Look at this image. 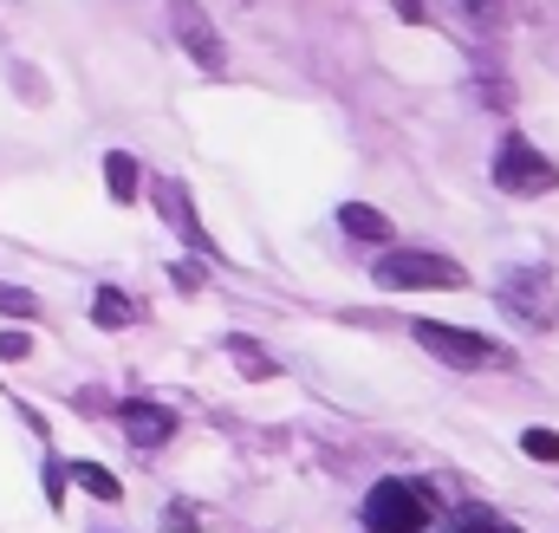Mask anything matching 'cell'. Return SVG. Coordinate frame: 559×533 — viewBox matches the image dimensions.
<instances>
[{
	"mask_svg": "<svg viewBox=\"0 0 559 533\" xmlns=\"http://www.w3.org/2000/svg\"><path fill=\"white\" fill-rule=\"evenodd\" d=\"M468 273L449 261V254H429V248H391L384 261H378V286L384 293H417V286H462Z\"/></svg>",
	"mask_w": 559,
	"mask_h": 533,
	"instance_id": "1",
	"label": "cell"
},
{
	"mask_svg": "<svg viewBox=\"0 0 559 533\" xmlns=\"http://www.w3.org/2000/svg\"><path fill=\"white\" fill-rule=\"evenodd\" d=\"M365 528L371 533H423L429 528V495H423L417 482H378L371 495H365Z\"/></svg>",
	"mask_w": 559,
	"mask_h": 533,
	"instance_id": "2",
	"label": "cell"
},
{
	"mask_svg": "<svg viewBox=\"0 0 559 533\" xmlns=\"http://www.w3.org/2000/svg\"><path fill=\"white\" fill-rule=\"evenodd\" d=\"M495 182H501L508 196H547L559 182V169L527 143V137H501V150H495Z\"/></svg>",
	"mask_w": 559,
	"mask_h": 533,
	"instance_id": "3",
	"label": "cell"
},
{
	"mask_svg": "<svg viewBox=\"0 0 559 533\" xmlns=\"http://www.w3.org/2000/svg\"><path fill=\"white\" fill-rule=\"evenodd\" d=\"M163 7H169V26H176L182 52H189L202 72H228V46H222L215 20L202 13V0H163Z\"/></svg>",
	"mask_w": 559,
	"mask_h": 533,
	"instance_id": "4",
	"label": "cell"
},
{
	"mask_svg": "<svg viewBox=\"0 0 559 533\" xmlns=\"http://www.w3.org/2000/svg\"><path fill=\"white\" fill-rule=\"evenodd\" d=\"M411 332H417L423 352H436V358L455 365V371H481V365H495V345H488L481 332H462V325H442V319H417Z\"/></svg>",
	"mask_w": 559,
	"mask_h": 533,
	"instance_id": "5",
	"label": "cell"
},
{
	"mask_svg": "<svg viewBox=\"0 0 559 533\" xmlns=\"http://www.w3.org/2000/svg\"><path fill=\"white\" fill-rule=\"evenodd\" d=\"M501 306L521 319V325H534V332H547L559 319V306H554V280L540 273V266H514L508 280H501Z\"/></svg>",
	"mask_w": 559,
	"mask_h": 533,
	"instance_id": "6",
	"label": "cell"
},
{
	"mask_svg": "<svg viewBox=\"0 0 559 533\" xmlns=\"http://www.w3.org/2000/svg\"><path fill=\"white\" fill-rule=\"evenodd\" d=\"M124 436L138 442V449H156V442H169L176 436V416L163 410V403H124Z\"/></svg>",
	"mask_w": 559,
	"mask_h": 533,
	"instance_id": "7",
	"label": "cell"
},
{
	"mask_svg": "<svg viewBox=\"0 0 559 533\" xmlns=\"http://www.w3.org/2000/svg\"><path fill=\"white\" fill-rule=\"evenodd\" d=\"M338 228H345L352 241H391V222H384L378 209H365V202H345V209H338Z\"/></svg>",
	"mask_w": 559,
	"mask_h": 533,
	"instance_id": "8",
	"label": "cell"
},
{
	"mask_svg": "<svg viewBox=\"0 0 559 533\" xmlns=\"http://www.w3.org/2000/svg\"><path fill=\"white\" fill-rule=\"evenodd\" d=\"M156 202H163V215L182 228V241H195V248H209V235L195 228V215H189V196L176 189V182H156Z\"/></svg>",
	"mask_w": 559,
	"mask_h": 533,
	"instance_id": "9",
	"label": "cell"
},
{
	"mask_svg": "<svg viewBox=\"0 0 559 533\" xmlns=\"http://www.w3.org/2000/svg\"><path fill=\"white\" fill-rule=\"evenodd\" d=\"M138 156H124V150H111L105 156V182H111V202H138Z\"/></svg>",
	"mask_w": 559,
	"mask_h": 533,
	"instance_id": "10",
	"label": "cell"
},
{
	"mask_svg": "<svg viewBox=\"0 0 559 533\" xmlns=\"http://www.w3.org/2000/svg\"><path fill=\"white\" fill-rule=\"evenodd\" d=\"M92 319L118 332V325H131V319H138V306H131V299H124L118 286H98V299H92Z\"/></svg>",
	"mask_w": 559,
	"mask_h": 533,
	"instance_id": "11",
	"label": "cell"
},
{
	"mask_svg": "<svg viewBox=\"0 0 559 533\" xmlns=\"http://www.w3.org/2000/svg\"><path fill=\"white\" fill-rule=\"evenodd\" d=\"M72 482H79L85 495H98V501H118V495H124V488H118V475H111V469H98V462H79V469H72Z\"/></svg>",
	"mask_w": 559,
	"mask_h": 533,
	"instance_id": "12",
	"label": "cell"
},
{
	"mask_svg": "<svg viewBox=\"0 0 559 533\" xmlns=\"http://www.w3.org/2000/svg\"><path fill=\"white\" fill-rule=\"evenodd\" d=\"M228 352H235V365H241V371H248V378H274V358H267V352H261V345H248V339H235V345H228Z\"/></svg>",
	"mask_w": 559,
	"mask_h": 533,
	"instance_id": "13",
	"label": "cell"
},
{
	"mask_svg": "<svg viewBox=\"0 0 559 533\" xmlns=\"http://www.w3.org/2000/svg\"><path fill=\"white\" fill-rule=\"evenodd\" d=\"M0 312H7V319H33V312H39V299H33L26 286H0Z\"/></svg>",
	"mask_w": 559,
	"mask_h": 533,
	"instance_id": "14",
	"label": "cell"
},
{
	"mask_svg": "<svg viewBox=\"0 0 559 533\" xmlns=\"http://www.w3.org/2000/svg\"><path fill=\"white\" fill-rule=\"evenodd\" d=\"M521 449H527L534 462H559V436H554V429H527V436H521Z\"/></svg>",
	"mask_w": 559,
	"mask_h": 533,
	"instance_id": "15",
	"label": "cell"
},
{
	"mask_svg": "<svg viewBox=\"0 0 559 533\" xmlns=\"http://www.w3.org/2000/svg\"><path fill=\"white\" fill-rule=\"evenodd\" d=\"M462 13H468V20H481V26H495V20L508 13V0H462Z\"/></svg>",
	"mask_w": 559,
	"mask_h": 533,
	"instance_id": "16",
	"label": "cell"
},
{
	"mask_svg": "<svg viewBox=\"0 0 559 533\" xmlns=\"http://www.w3.org/2000/svg\"><path fill=\"white\" fill-rule=\"evenodd\" d=\"M26 352H33V339H26V332H0V358H7V365H20Z\"/></svg>",
	"mask_w": 559,
	"mask_h": 533,
	"instance_id": "17",
	"label": "cell"
},
{
	"mask_svg": "<svg viewBox=\"0 0 559 533\" xmlns=\"http://www.w3.org/2000/svg\"><path fill=\"white\" fill-rule=\"evenodd\" d=\"M455 533H501V528H495L488 514H468V521H462V528H455Z\"/></svg>",
	"mask_w": 559,
	"mask_h": 533,
	"instance_id": "18",
	"label": "cell"
}]
</instances>
